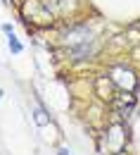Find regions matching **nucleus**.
Returning <instances> with one entry per match:
<instances>
[{
	"instance_id": "1",
	"label": "nucleus",
	"mask_w": 140,
	"mask_h": 155,
	"mask_svg": "<svg viewBox=\"0 0 140 155\" xmlns=\"http://www.w3.org/2000/svg\"><path fill=\"white\" fill-rule=\"evenodd\" d=\"M10 48H12V53H21V43L14 38L12 34H10Z\"/></svg>"
},
{
	"instance_id": "2",
	"label": "nucleus",
	"mask_w": 140,
	"mask_h": 155,
	"mask_svg": "<svg viewBox=\"0 0 140 155\" xmlns=\"http://www.w3.org/2000/svg\"><path fill=\"white\" fill-rule=\"evenodd\" d=\"M36 122H38V124H48V117H45L43 110H36Z\"/></svg>"
},
{
	"instance_id": "3",
	"label": "nucleus",
	"mask_w": 140,
	"mask_h": 155,
	"mask_svg": "<svg viewBox=\"0 0 140 155\" xmlns=\"http://www.w3.org/2000/svg\"><path fill=\"white\" fill-rule=\"evenodd\" d=\"M60 155H69V150H60Z\"/></svg>"
},
{
	"instance_id": "4",
	"label": "nucleus",
	"mask_w": 140,
	"mask_h": 155,
	"mask_svg": "<svg viewBox=\"0 0 140 155\" xmlns=\"http://www.w3.org/2000/svg\"><path fill=\"white\" fill-rule=\"evenodd\" d=\"M2 2H10V0H2Z\"/></svg>"
},
{
	"instance_id": "5",
	"label": "nucleus",
	"mask_w": 140,
	"mask_h": 155,
	"mask_svg": "<svg viewBox=\"0 0 140 155\" xmlns=\"http://www.w3.org/2000/svg\"><path fill=\"white\" fill-rule=\"evenodd\" d=\"M0 96H2V91H0Z\"/></svg>"
}]
</instances>
